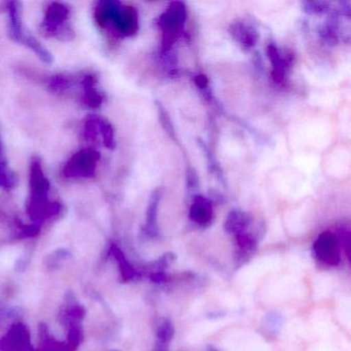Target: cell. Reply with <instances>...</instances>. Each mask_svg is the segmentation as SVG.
Segmentation results:
<instances>
[{"mask_svg": "<svg viewBox=\"0 0 351 351\" xmlns=\"http://www.w3.org/2000/svg\"><path fill=\"white\" fill-rule=\"evenodd\" d=\"M40 28L45 36L50 38L73 40L75 32L71 23V9L69 5L61 3H51L47 9Z\"/></svg>", "mask_w": 351, "mask_h": 351, "instance_id": "cell-1", "label": "cell"}, {"mask_svg": "<svg viewBox=\"0 0 351 351\" xmlns=\"http://www.w3.org/2000/svg\"><path fill=\"white\" fill-rule=\"evenodd\" d=\"M186 20V10L184 3L180 1L168 5L165 13L159 18V27L162 32V47L164 50L171 48L178 40Z\"/></svg>", "mask_w": 351, "mask_h": 351, "instance_id": "cell-2", "label": "cell"}, {"mask_svg": "<svg viewBox=\"0 0 351 351\" xmlns=\"http://www.w3.org/2000/svg\"><path fill=\"white\" fill-rule=\"evenodd\" d=\"M99 160V153L95 149H81L65 164L63 174L66 178H93Z\"/></svg>", "mask_w": 351, "mask_h": 351, "instance_id": "cell-3", "label": "cell"}, {"mask_svg": "<svg viewBox=\"0 0 351 351\" xmlns=\"http://www.w3.org/2000/svg\"><path fill=\"white\" fill-rule=\"evenodd\" d=\"M313 250L317 260L324 265L335 267L340 263V242L332 232L320 234L314 242Z\"/></svg>", "mask_w": 351, "mask_h": 351, "instance_id": "cell-4", "label": "cell"}, {"mask_svg": "<svg viewBox=\"0 0 351 351\" xmlns=\"http://www.w3.org/2000/svg\"><path fill=\"white\" fill-rule=\"evenodd\" d=\"M1 351H34L30 344V334L27 326L16 324L0 340Z\"/></svg>", "mask_w": 351, "mask_h": 351, "instance_id": "cell-5", "label": "cell"}, {"mask_svg": "<svg viewBox=\"0 0 351 351\" xmlns=\"http://www.w3.org/2000/svg\"><path fill=\"white\" fill-rule=\"evenodd\" d=\"M110 27L114 28L119 36H132L138 32V13L130 5L121 7Z\"/></svg>", "mask_w": 351, "mask_h": 351, "instance_id": "cell-6", "label": "cell"}, {"mask_svg": "<svg viewBox=\"0 0 351 351\" xmlns=\"http://www.w3.org/2000/svg\"><path fill=\"white\" fill-rule=\"evenodd\" d=\"M29 198H49L51 190L50 180L43 170L40 160L34 159L30 165Z\"/></svg>", "mask_w": 351, "mask_h": 351, "instance_id": "cell-7", "label": "cell"}, {"mask_svg": "<svg viewBox=\"0 0 351 351\" xmlns=\"http://www.w3.org/2000/svg\"><path fill=\"white\" fill-rule=\"evenodd\" d=\"M121 7H122V5L119 1H114V0L99 1L96 5L95 12H94L96 24L101 29H108V27L112 26Z\"/></svg>", "mask_w": 351, "mask_h": 351, "instance_id": "cell-8", "label": "cell"}, {"mask_svg": "<svg viewBox=\"0 0 351 351\" xmlns=\"http://www.w3.org/2000/svg\"><path fill=\"white\" fill-rule=\"evenodd\" d=\"M8 10H9L10 38L16 43L22 44L24 38L27 36V32L24 30L23 21H22L21 3L12 1L8 3Z\"/></svg>", "mask_w": 351, "mask_h": 351, "instance_id": "cell-9", "label": "cell"}, {"mask_svg": "<svg viewBox=\"0 0 351 351\" xmlns=\"http://www.w3.org/2000/svg\"><path fill=\"white\" fill-rule=\"evenodd\" d=\"M83 88L82 102L88 108H98L104 102V95L96 89L97 77L94 75H86L80 80Z\"/></svg>", "mask_w": 351, "mask_h": 351, "instance_id": "cell-10", "label": "cell"}, {"mask_svg": "<svg viewBox=\"0 0 351 351\" xmlns=\"http://www.w3.org/2000/svg\"><path fill=\"white\" fill-rule=\"evenodd\" d=\"M190 217L198 225L205 226L210 223L213 217V209L210 201L202 196L194 197L190 209Z\"/></svg>", "mask_w": 351, "mask_h": 351, "instance_id": "cell-11", "label": "cell"}, {"mask_svg": "<svg viewBox=\"0 0 351 351\" xmlns=\"http://www.w3.org/2000/svg\"><path fill=\"white\" fill-rule=\"evenodd\" d=\"M164 190L162 188L156 189L149 197V206L147 211V223H145V232L149 236L158 235V210H159L160 202L163 197Z\"/></svg>", "mask_w": 351, "mask_h": 351, "instance_id": "cell-12", "label": "cell"}, {"mask_svg": "<svg viewBox=\"0 0 351 351\" xmlns=\"http://www.w3.org/2000/svg\"><path fill=\"white\" fill-rule=\"evenodd\" d=\"M252 223V219L247 213L240 210H233L228 215L225 221V230L230 234L239 235L245 233Z\"/></svg>", "mask_w": 351, "mask_h": 351, "instance_id": "cell-13", "label": "cell"}, {"mask_svg": "<svg viewBox=\"0 0 351 351\" xmlns=\"http://www.w3.org/2000/svg\"><path fill=\"white\" fill-rule=\"evenodd\" d=\"M231 34L243 49L254 48L258 42V32L243 23H236L232 26Z\"/></svg>", "mask_w": 351, "mask_h": 351, "instance_id": "cell-14", "label": "cell"}, {"mask_svg": "<svg viewBox=\"0 0 351 351\" xmlns=\"http://www.w3.org/2000/svg\"><path fill=\"white\" fill-rule=\"evenodd\" d=\"M267 56L272 63V77L275 83H282L285 80V69H287V60L279 54L276 47L270 45L266 49Z\"/></svg>", "mask_w": 351, "mask_h": 351, "instance_id": "cell-15", "label": "cell"}, {"mask_svg": "<svg viewBox=\"0 0 351 351\" xmlns=\"http://www.w3.org/2000/svg\"><path fill=\"white\" fill-rule=\"evenodd\" d=\"M110 252H112V256L116 258L117 262H118L123 278L125 280H130V279L134 278L135 275H136V271L131 266L130 263L128 262L122 250L118 246L112 244V247H110Z\"/></svg>", "mask_w": 351, "mask_h": 351, "instance_id": "cell-16", "label": "cell"}, {"mask_svg": "<svg viewBox=\"0 0 351 351\" xmlns=\"http://www.w3.org/2000/svg\"><path fill=\"white\" fill-rule=\"evenodd\" d=\"M75 84V77L71 75H57L49 80L48 88L54 93H61L71 89Z\"/></svg>", "mask_w": 351, "mask_h": 351, "instance_id": "cell-17", "label": "cell"}, {"mask_svg": "<svg viewBox=\"0 0 351 351\" xmlns=\"http://www.w3.org/2000/svg\"><path fill=\"white\" fill-rule=\"evenodd\" d=\"M17 184L18 178L16 174L9 169L5 162H0V188L12 190L16 188Z\"/></svg>", "mask_w": 351, "mask_h": 351, "instance_id": "cell-18", "label": "cell"}, {"mask_svg": "<svg viewBox=\"0 0 351 351\" xmlns=\"http://www.w3.org/2000/svg\"><path fill=\"white\" fill-rule=\"evenodd\" d=\"M100 136L102 138V143L108 149H114L116 147V141H114V128L110 122L100 118L99 122Z\"/></svg>", "mask_w": 351, "mask_h": 351, "instance_id": "cell-19", "label": "cell"}, {"mask_svg": "<svg viewBox=\"0 0 351 351\" xmlns=\"http://www.w3.org/2000/svg\"><path fill=\"white\" fill-rule=\"evenodd\" d=\"M99 117L91 116L88 118L84 126V137L88 141H96L100 137Z\"/></svg>", "mask_w": 351, "mask_h": 351, "instance_id": "cell-20", "label": "cell"}, {"mask_svg": "<svg viewBox=\"0 0 351 351\" xmlns=\"http://www.w3.org/2000/svg\"><path fill=\"white\" fill-rule=\"evenodd\" d=\"M158 106V114H159L160 123L161 126L163 127L164 130L167 132L172 138L176 139V130H174L173 125H172L171 119H170L169 114H168L167 110L164 108L162 104L157 102Z\"/></svg>", "mask_w": 351, "mask_h": 351, "instance_id": "cell-21", "label": "cell"}, {"mask_svg": "<svg viewBox=\"0 0 351 351\" xmlns=\"http://www.w3.org/2000/svg\"><path fill=\"white\" fill-rule=\"evenodd\" d=\"M158 338L160 342L168 343L174 336V326L171 322L168 319L162 320L161 324L158 326Z\"/></svg>", "mask_w": 351, "mask_h": 351, "instance_id": "cell-22", "label": "cell"}, {"mask_svg": "<svg viewBox=\"0 0 351 351\" xmlns=\"http://www.w3.org/2000/svg\"><path fill=\"white\" fill-rule=\"evenodd\" d=\"M236 241H237L238 246L242 252H250L256 250V240L252 237L250 234L242 233L239 235H236Z\"/></svg>", "mask_w": 351, "mask_h": 351, "instance_id": "cell-23", "label": "cell"}, {"mask_svg": "<svg viewBox=\"0 0 351 351\" xmlns=\"http://www.w3.org/2000/svg\"><path fill=\"white\" fill-rule=\"evenodd\" d=\"M328 3H320V1H316V3H304V11L308 14H322L324 12L328 11Z\"/></svg>", "mask_w": 351, "mask_h": 351, "instance_id": "cell-24", "label": "cell"}, {"mask_svg": "<svg viewBox=\"0 0 351 351\" xmlns=\"http://www.w3.org/2000/svg\"><path fill=\"white\" fill-rule=\"evenodd\" d=\"M195 84H196L197 87L200 88V89H205L208 85V79H207L206 75H198L195 77L194 79Z\"/></svg>", "mask_w": 351, "mask_h": 351, "instance_id": "cell-25", "label": "cell"}, {"mask_svg": "<svg viewBox=\"0 0 351 351\" xmlns=\"http://www.w3.org/2000/svg\"><path fill=\"white\" fill-rule=\"evenodd\" d=\"M154 281H156V282H163V281H165L166 277L165 275L163 274L162 272L156 273V274L153 275Z\"/></svg>", "mask_w": 351, "mask_h": 351, "instance_id": "cell-26", "label": "cell"}, {"mask_svg": "<svg viewBox=\"0 0 351 351\" xmlns=\"http://www.w3.org/2000/svg\"><path fill=\"white\" fill-rule=\"evenodd\" d=\"M156 351H166V349L165 347H163V345H158V348Z\"/></svg>", "mask_w": 351, "mask_h": 351, "instance_id": "cell-27", "label": "cell"}, {"mask_svg": "<svg viewBox=\"0 0 351 351\" xmlns=\"http://www.w3.org/2000/svg\"><path fill=\"white\" fill-rule=\"evenodd\" d=\"M3 155V145H1V141H0V157Z\"/></svg>", "mask_w": 351, "mask_h": 351, "instance_id": "cell-28", "label": "cell"}]
</instances>
